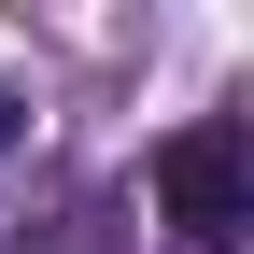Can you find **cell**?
<instances>
[{"instance_id": "cell-2", "label": "cell", "mask_w": 254, "mask_h": 254, "mask_svg": "<svg viewBox=\"0 0 254 254\" xmlns=\"http://www.w3.org/2000/svg\"><path fill=\"white\" fill-rule=\"evenodd\" d=\"M0 141H14V99H0Z\"/></svg>"}, {"instance_id": "cell-1", "label": "cell", "mask_w": 254, "mask_h": 254, "mask_svg": "<svg viewBox=\"0 0 254 254\" xmlns=\"http://www.w3.org/2000/svg\"><path fill=\"white\" fill-rule=\"evenodd\" d=\"M155 212H170V240L240 254L254 240V141L240 127H170L155 141Z\"/></svg>"}]
</instances>
